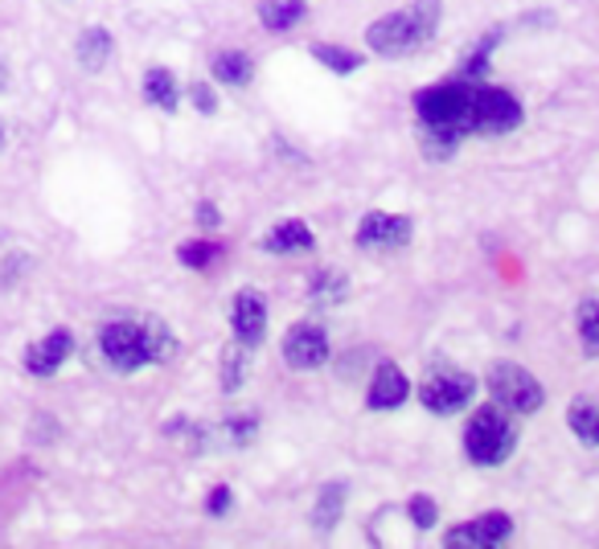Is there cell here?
I'll use <instances>...</instances> for the list:
<instances>
[{
	"instance_id": "6da1fadb",
	"label": "cell",
	"mask_w": 599,
	"mask_h": 549,
	"mask_svg": "<svg viewBox=\"0 0 599 549\" xmlns=\"http://www.w3.org/2000/svg\"><path fill=\"white\" fill-rule=\"evenodd\" d=\"M485 79L456 74L448 82H432L415 94V115H419L423 148L432 161H448L456 144L477 135V94Z\"/></svg>"
},
{
	"instance_id": "7a4b0ae2",
	"label": "cell",
	"mask_w": 599,
	"mask_h": 549,
	"mask_svg": "<svg viewBox=\"0 0 599 549\" xmlns=\"http://www.w3.org/2000/svg\"><path fill=\"white\" fill-rule=\"evenodd\" d=\"M99 353L111 369L120 374H136L144 365H161L177 353V336L169 333V324L156 316L144 321H115L99 333Z\"/></svg>"
},
{
	"instance_id": "3957f363",
	"label": "cell",
	"mask_w": 599,
	"mask_h": 549,
	"mask_svg": "<svg viewBox=\"0 0 599 549\" xmlns=\"http://www.w3.org/2000/svg\"><path fill=\"white\" fill-rule=\"evenodd\" d=\"M439 17H444V4L439 0H415L407 9H395V13L378 17L374 26L366 29V45L378 58H407L415 54L419 45L439 33Z\"/></svg>"
},
{
	"instance_id": "277c9868",
	"label": "cell",
	"mask_w": 599,
	"mask_h": 549,
	"mask_svg": "<svg viewBox=\"0 0 599 549\" xmlns=\"http://www.w3.org/2000/svg\"><path fill=\"white\" fill-rule=\"evenodd\" d=\"M514 447H518V423L509 418V410H501L497 403L473 410L468 427H464V456H468V464L497 468V464L514 456Z\"/></svg>"
},
{
	"instance_id": "5b68a950",
	"label": "cell",
	"mask_w": 599,
	"mask_h": 549,
	"mask_svg": "<svg viewBox=\"0 0 599 549\" xmlns=\"http://www.w3.org/2000/svg\"><path fill=\"white\" fill-rule=\"evenodd\" d=\"M485 386H489L493 403L509 410V415H538L546 406V389L542 382L526 369V365H514V362H493L489 377H485Z\"/></svg>"
},
{
	"instance_id": "8992f818",
	"label": "cell",
	"mask_w": 599,
	"mask_h": 549,
	"mask_svg": "<svg viewBox=\"0 0 599 549\" xmlns=\"http://www.w3.org/2000/svg\"><path fill=\"white\" fill-rule=\"evenodd\" d=\"M473 398H477V382H473V374H460V369H436L419 386V403L432 415H460V410L473 406Z\"/></svg>"
},
{
	"instance_id": "52a82bcc",
	"label": "cell",
	"mask_w": 599,
	"mask_h": 549,
	"mask_svg": "<svg viewBox=\"0 0 599 549\" xmlns=\"http://www.w3.org/2000/svg\"><path fill=\"white\" fill-rule=\"evenodd\" d=\"M284 362L287 369H296V374H313L321 365L333 357V345H328V333L321 328L316 321H300L292 324L284 333Z\"/></svg>"
},
{
	"instance_id": "ba28073f",
	"label": "cell",
	"mask_w": 599,
	"mask_h": 549,
	"mask_svg": "<svg viewBox=\"0 0 599 549\" xmlns=\"http://www.w3.org/2000/svg\"><path fill=\"white\" fill-rule=\"evenodd\" d=\"M526 111H521L518 94L505 91V87H493V82H480L477 94V135H505L518 132Z\"/></svg>"
},
{
	"instance_id": "9c48e42d",
	"label": "cell",
	"mask_w": 599,
	"mask_h": 549,
	"mask_svg": "<svg viewBox=\"0 0 599 549\" xmlns=\"http://www.w3.org/2000/svg\"><path fill=\"white\" fill-rule=\"evenodd\" d=\"M514 537V517L509 512H485L477 521H464V525H451L448 533H444V546L451 549H497L505 546Z\"/></svg>"
},
{
	"instance_id": "30bf717a",
	"label": "cell",
	"mask_w": 599,
	"mask_h": 549,
	"mask_svg": "<svg viewBox=\"0 0 599 549\" xmlns=\"http://www.w3.org/2000/svg\"><path fill=\"white\" fill-rule=\"evenodd\" d=\"M410 234H415V226H410V217L403 214H382V210H374V214H366L362 222H357V246L362 251H398V246H407Z\"/></svg>"
},
{
	"instance_id": "8fae6325",
	"label": "cell",
	"mask_w": 599,
	"mask_h": 549,
	"mask_svg": "<svg viewBox=\"0 0 599 549\" xmlns=\"http://www.w3.org/2000/svg\"><path fill=\"white\" fill-rule=\"evenodd\" d=\"M231 328H234V340L246 345L251 353L263 345V336H267V304H263L260 292H238L231 299Z\"/></svg>"
},
{
	"instance_id": "7c38bea8",
	"label": "cell",
	"mask_w": 599,
	"mask_h": 549,
	"mask_svg": "<svg viewBox=\"0 0 599 549\" xmlns=\"http://www.w3.org/2000/svg\"><path fill=\"white\" fill-rule=\"evenodd\" d=\"M407 398H410L407 374H403L395 362H382L378 369H374V377H369L366 406H369V410H398Z\"/></svg>"
},
{
	"instance_id": "4fadbf2b",
	"label": "cell",
	"mask_w": 599,
	"mask_h": 549,
	"mask_svg": "<svg viewBox=\"0 0 599 549\" xmlns=\"http://www.w3.org/2000/svg\"><path fill=\"white\" fill-rule=\"evenodd\" d=\"M70 353H74V336H70L67 328H54L45 340H38V345L26 353V369L33 377H54Z\"/></svg>"
},
{
	"instance_id": "5bb4252c",
	"label": "cell",
	"mask_w": 599,
	"mask_h": 549,
	"mask_svg": "<svg viewBox=\"0 0 599 549\" xmlns=\"http://www.w3.org/2000/svg\"><path fill=\"white\" fill-rule=\"evenodd\" d=\"M313 246L316 234L304 222H296V217H287V222H280V226H272L263 234V251L267 255H308Z\"/></svg>"
},
{
	"instance_id": "9a60e30c",
	"label": "cell",
	"mask_w": 599,
	"mask_h": 549,
	"mask_svg": "<svg viewBox=\"0 0 599 549\" xmlns=\"http://www.w3.org/2000/svg\"><path fill=\"white\" fill-rule=\"evenodd\" d=\"M345 496H349V484L345 480H328L321 492H316L313 505V529L316 533H333L341 525V512H345Z\"/></svg>"
},
{
	"instance_id": "2e32d148",
	"label": "cell",
	"mask_w": 599,
	"mask_h": 549,
	"mask_svg": "<svg viewBox=\"0 0 599 549\" xmlns=\"http://www.w3.org/2000/svg\"><path fill=\"white\" fill-rule=\"evenodd\" d=\"M140 91H144V103L169 111V115L181 108V87L164 67H152L149 74H144V82H140Z\"/></svg>"
},
{
	"instance_id": "e0dca14e",
	"label": "cell",
	"mask_w": 599,
	"mask_h": 549,
	"mask_svg": "<svg viewBox=\"0 0 599 549\" xmlns=\"http://www.w3.org/2000/svg\"><path fill=\"white\" fill-rule=\"evenodd\" d=\"M308 17V0H260V21L272 33H287Z\"/></svg>"
},
{
	"instance_id": "ac0fdd59",
	"label": "cell",
	"mask_w": 599,
	"mask_h": 549,
	"mask_svg": "<svg viewBox=\"0 0 599 549\" xmlns=\"http://www.w3.org/2000/svg\"><path fill=\"white\" fill-rule=\"evenodd\" d=\"M210 70H214V79H219L222 87H234V91L251 87V79H255V62H251V54H243V50H222Z\"/></svg>"
},
{
	"instance_id": "d6986e66",
	"label": "cell",
	"mask_w": 599,
	"mask_h": 549,
	"mask_svg": "<svg viewBox=\"0 0 599 549\" xmlns=\"http://www.w3.org/2000/svg\"><path fill=\"white\" fill-rule=\"evenodd\" d=\"M111 50H115V41H111L108 29H82L79 45H74L82 70H103L111 62Z\"/></svg>"
},
{
	"instance_id": "ffe728a7",
	"label": "cell",
	"mask_w": 599,
	"mask_h": 549,
	"mask_svg": "<svg viewBox=\"0 0 599 549\" xmlns=\"http://www.w3.org/2000/svg\"><path fill=\"white\" fill-rule=\"evenodd\" d=\"M246 374H251V348L234 340V345L222 348V389L238 394L246 386Z\"/></svg>"
},
{
	"instance_id": "44dd1931",
	"label": "cell",
	"mask_w": 599,
	"mask_h": 549,
	"mask_svg": "<svg viewBox=\"0 0 599 549\" xmlns=\"http://www.w3.org/2000/svg\"><path fill=\"white\" fill-rule=\"evenodd\" d=\"M345 295H349V279L341 271H316L313 279H308V299L313 304H337Z\"/></svg>"
},
{
	"instance_id": "7402d4cb",
	"label": "cell",
	"mask_w": 599,
	"mask_h": 549,
	"mask_svg": "<svg viewBox=\"0 0 599 549\" xmlns=\"http://www.w3.org/2000/svg\"><path fill=\"white\" fill-rule=\"evenodd\" d=\"M214 435H219V443H226V447H251L255 435H260V418L255 415H226V423L214 427Z\"/></svg>"
},
{
	"instance_id": "603a6c76",
	"label": "cell",
	"mask_w": 599,
	"mask_h": 549,
	"mask_svg": "<svg viewBox=\"0 0 599 549\" xmlns=\"http://www.w3.org/2000/svg\"><path fill=\"white\" fill-rule=\"evenodd\" d=\"M567 427L579 435V443L599 447V406L596 403H575L571 410H567Z\"/></svg>"
},
{
	"instance_id": "cb8c5ba5",
	"label": "cell",
	"mask_w": 599,
	"mask_h": 549,
	"mask_svg": "<svg viewBox=\"0 0 599 549\" xmlns=\"http://www.w3.org/2000/svg\"><path fill=\"white\" fill-rule=\"evenodd\" d=\"M313 58L321 67L333 70V74H354V70H362V62H366V58L345 50V45H313Z\"/></svg>"
},
{
	"instance_id": "d4e9b609",
	"label": "cell",
	"mask_w": 599,
	"mask_h": 549,
	"mask_svg": "<svg viewBox=\"0 0 599 549\" xmlns=\"http://www.w3.org/2000/svg\"><path fill=\"white\" fill-rule=\"evenodd\" d=\"M579 340L591 357H599V299H583L579 304Z\"/></svg>"
},
{
	"instance_id": "484cf974",
	"label": "cell",
	"mask_w": 599,
	"mask_h": 549,
	"mask_svg": "<svg viewBox=\"0 0 599 549\" xmlns=\"http://www.w3.org/2000/svg\"><path fill=\"white\" fill-rule=\"evenodd\" d=\"M177 258L185 263V267L202 271L219 258V246H214V242H185V246H177Z\"/></svg>"
},
{
	"instance_id": "4316f807",
	"label": "cell",
	"mask_w": 599,
	"mask_h": 549,
	"mask_svg": "<svg viewBox=\"0 0 599 549\" xmlns=\"http://www.w3.org/2000/svg\"><path fill=\"white\" fill-rule=\"evenodd\" d=\"M407 517L415 521V529H436L439 521V509H436V500L432 496H410L407 500Z\"/></svg>"
},
{
	"instance_id": "83f0119b",
	"label": "cell",
	"mask_w": 599,
	"mask_h": 549,
	"mask_svg": "<svg viewBox=\"0 0 599 549\" xmlns=\"http://www.w3.org/2000/svg\"><path fill=\"white\" fill-rule=\"evenodd\" d=\"M190 99H193V111H197V115H214V111H219V94L210 91L205 82H193Z\"/></svg>"
},
{
	"instance_id": "f1b7e54d",
	"label": "cell",
	"mask_w": 599,
	"mask_h": 549,
	"mask_svg": "<svg viewBox=\"0 0 599 549\" xmlns=\"http://www.w3.org/2000/svg\"><path fill=\"white\" fill-rule=\"evenodd\" d=\"M231 505H234V492L226 488V484H219L214 492L205 496V512H210V517H226V512H231Z\"/></svg>"
},
{
	"instance_id": "f546056e",
	"label": "cell",
	"mask_w": 599,
	"mask_h": 549,
	"mask_svg": "<svg viewBox=\"0 0 599 549\" xmlns=\"http://www.w3.org/2000/svg\"><path fill=\"white\" fill-rule=\"evenodd\" d=\"M219 222H222V217H219V205H210V202L197 205V226L210 230V226H219Z\"/></svg>"
},
{
	"instance_id": "4dcf8cb0",
	"label": "cell",
	"mask_w": 599,
	"mask_h": 549,
	"mask_svg": "<svg viewBox=\"0 0 599 549\" xmlns=\"http://www.w3.org/2000/svg\"><path fill=\"white\" fill-rule=\"evenodd\" d=\"M0 91H4V70H0Z\"/></svg>"
},
{
	"instance_id": "1f68e13d",
	"label": "cell",
	"mask_w": 599,
	"mask_h": 549,
	"mask_svg": "<svg viewBox=\"0 0 599 549\" xmlns=\"http://www.w3.org/2000/svg\"><path fill=\"white\" fill-rule=\"evenodd\" d=\"M0 144H4V128H0Z\"/></svg>"
}]
</instances>
